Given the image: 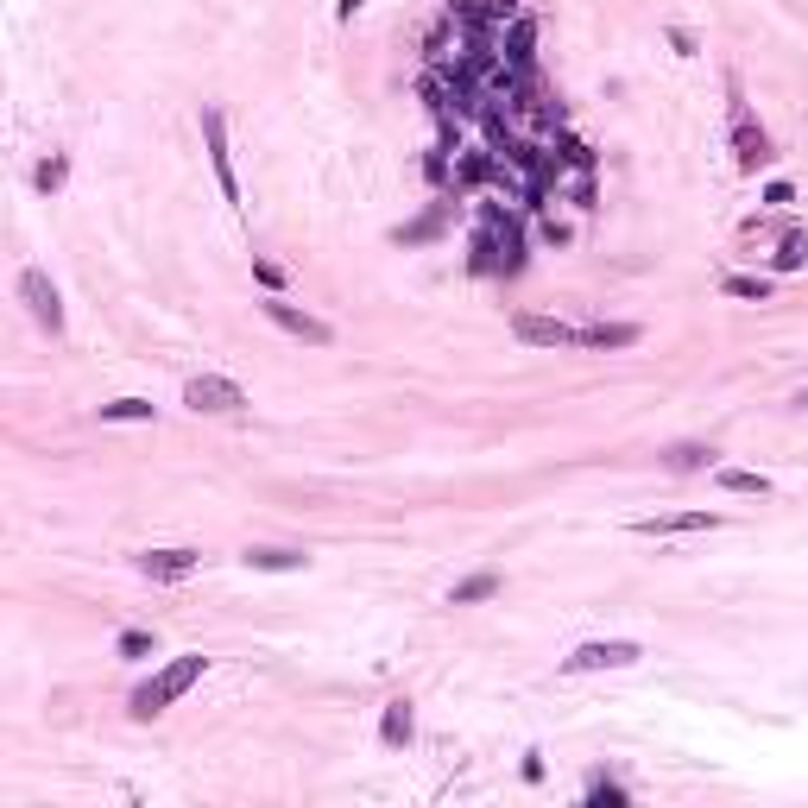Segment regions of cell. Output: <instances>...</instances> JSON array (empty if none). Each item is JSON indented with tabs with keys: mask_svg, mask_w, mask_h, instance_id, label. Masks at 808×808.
Wrapping results in <instances>:
<instances>
[{
	"mask_svg": "<svg viewBox=\"0 0 808 808\" xmlns=\"http://www.w3.org/2000/svg\"><path fill=\"white\" fill-rule=\"evenodd\" d=\"M449 26L455 51L449 38H436L430 51L455 57V76L430 70V83H423L430 114L442 120V146L430 171L442 190L499 184L505 196H518V215H531L562 190V165L594 171V152L562 133V108L543 95L531 70L537 19L518 13L505 26V0H487L480 13L468 0H455Z\"/></svg>",
	"mask_w": 808,
	"mask_h": 808,
	"instance_id": "1",
	"label": "cell"
},
{
	"mask_svg": "<svg viewBox=\"0 0 808 808\" xmlns=\"http://www.w3.org/2000/svg\"><path fill=\"white\" fill-rule=\"evenodd\" d=\"M202 676H209V657H202V651H190V657H171V663H165V670H158L152 682H139V689H133L127 714H133V720H152V714H165V707H171L177 695H190Z\"/></svg>",
	"mask_w": 808,
	"mask_h": 808,
	"instance_id": "2",
	"label": "cell"
},
{
	"mask_svg": "<svg viewBox=\"0 0 808 808\" xmlns=\"http://www.w3.org/2000/svg\"><path fill=\"white\" fill-rule=\"evenodd\" d=\"M726 127H733V158H739V171H764L771 165V133L758 127V114H752V101H745L739 89V76H726Z\"/></svg>",
	"mask_w": 808,
	"mask_h": 808,
	"instance_id": "3",
	"label": "cell"
},
{
	"mask_svg": "<svg viewBox=\"0 0 808 808\" xmlns=\"http://www.w3.org/2000/svg\"><path fill=\"white\" fill-rule=\"evenodd\" d=\"M184 404H190L196 417H234V411H247L253 398L240 392L234 379H221V373H196L190 386H184Z\"/></svg>",
	"mask_w": 808,
	"mask_h": 808,
	"instance_id": "4",
	"label": "cell"
},
{
	"mask_svg": "<svg viewBox=\"0 0 808 808\" xmlns=\"http://www.w3.org/2000/svg\"><path fill=\"white\" fill-rule=\"evenodd\" d=\"M202 146H209V165H215V184L221 196L240 209V177H234V152H228V120H221V108H202Z\"/></svg>",
	"mask_w": 808,
	"mask_h": 808,
	"instance_id": "5",
	"label": "cell"
},
{
	"mask_svg": "<svg viewBox=\"0 0 808 808\" xmlns=\"http://www.w3.org/2000/svg\"><path fill=\"white\" fill-rule=\"evenodd\" d=\"M644 651L632 638H594V644H581V651L562 657V670L569 676H588V670H625V663H638Z\"/></svg>",
	"mask_w": 808,
	"mask_h": 808,
	"instance_id": "6",
	"label": "cell"
},
{
	"mask_svg": "<svg viewBox=\"0 0 808 808\" xmlns=\"http://www.w3.org/2000/svg\"><path fill=\"white\" fill-rule=\"evenodd\" d=\"M259 310H266V316H272L285 335L310 341V348H329V341H335V329H329V322H322V316H310V310H297V303H285L278 291H266V303H259Z\"/></svg>",
	"mask_w": 808,
	"mask_h": 808,
	"instance_id": "7",
	"label": "cell"
},
{
	"mask_svg": "<svg viewBox=\"0 0 808 808\" xmlns=\"http://www.w3.org/2000/svg\"><path fill=\"white\" fill-rule=\"evenodd\" d=\"M19 297L32 303V322H38L45 335H64V303H57V285H51V278L38 272V266L19 272Z\"/></svg>",
	"mask_w": 808,
	"mask_h": 808,
	"instance_id": "8",
	"label": "cell"
},
{
	"mask_svg": "<svg viewBox=\"0 0 808 808\" xmlns=\"http://www.w3.org/2000/svg\"><path fill=\"white\" fill-rule=\"evenodd\" d=\"M512 335L524 341V348H581V329H575V322L531 316V310H518V316H512Z\"/></svg>",
	"mask_w": 808,
	"mask_h": 808,
	"instance_id": "9",
	"label": "cell"
},
{
	"mask_svg": "<svg viewBox=\"0 0 808 808\" xmlns=\"http://www.w3.org/2000/svg\"><path fill=\"white\" fill-rule=\"evenodd\" d=\"M133 569L152 575V581H190L202 569V550H139Z\"/></svg>",
	"mask_w": 808,
	"mask_h": 808,
	"instance_id": "10",
	"label": "cell"
},
{
	"mask_svg": "<svg viewBox=\"0 0 808 808\" xmlns=\"http://www.w3.org/2000/svg\"><path fill=\"white\" fill-rule=\"evenodd\" d=\"M720 512H663V518H638V537H682V531H714Z\"/></svg>",
	"mask_w": 808,
	"mask_h": 808,
	"instance_id": "11",
	"label": "cell"
},
{
	"mask_svg": "<svg viewBox=\"0 0 808 808\" xmlns=\"http://www.w3.org/2000/svg\"><path fill=\"white\" fill-rule=\"evenodd\" d=\"M411 733H417V714H411V701H386V714H379V739L392 745V752H404V745H411Z\"/></svg>",
	"mask_w": 808,
	"mask_h": 808,
	"instance_id": "12",
	"label": "cell"
},
{
	"mask_svg": "<svg viewBox=\"0 0 808 808\" xmlns=\"http://www.w3.org/2000/svg\"><path fill=\"white\" fill-rule=\"evenodd\" d=\"M240 562H247V569H266V575H278V569H310V556H303V550H272V543L247 550Z\"/></svg>",
	"mask_w": 808,
	"mask_h": 808,
	"instance_id": "13",
	"label": "cell"
},
{
	"mask_svg": "<svg viewBox=\"0 0 808 808\" xmlns=\"http://www.w3.org/2000/svg\"><path fill=\"white\" fill-rule=\"evenodd\" d=\"M720 493H739V499H771V480L752 474V468H720Z\"/></svg>",
	"mask_w": 808,
	"mask_h": 808,
	"instance_id": "14",
	"label": "cell"
},
{
	"mask_svg": "<svg viewBox=\"0 0 808 808\" xmlns=\"http://www.w3.org/2000/svg\"><path fill=\"white\" fill-rule=\"evenodd\" d=\"M638 329L632 322H594V329H581V348H632Z\"/></svg>",
	"mask_w": 808,
	"mask_h": 808,
	"instance_id": "15",
	"label": "cell"
},
{
	"mask_svg": "<svg viewBox=\"0 0 808 808\" xmlns=\"http://www.w3.org/2000/svg\"><path fill=\"white\" fill-rule=\"evenodd\" d=\"M64 184H70V158H64V152L38 158V171H32V190H38V196H57Z\"/></svg>",
	"mask_w": 808,
	"mask_h": 808,
	"instance_id": "16",
	"label": "cell"
},
{
	"mask_svg": "<svg viewBox=\"0 0 808 808\" xmlns=\"http://www.w3.org/2000/svg\"><path fill=\"white\" fill-rule=\"evenodd\" d=\"M771 266H777V272H802V266H808V234H802V228H790V234L777 240Z\"/></svg>",
	"mask_w": 808,
	"mask_h": 808,
	"instance_id": "17",
	"label": "cell"
},
{
	"mask_svg": "<svg viewBox=\"0 0 808 808\" xmlns=\"http://www.w3.org/2000/svg\"><path fill=\"white\" fill-rule=\"evenodd\" d=\"M493 594H499V575L487 569V575H468V581H455L449 606H480V600H493Z\"/></svg>",
	"mask_w": 808,
	"mask_h": 808,
	"instance_id": "18",
	"label": "cell"
},
{
	"mask_svg": "<svg viewBox=\"0 0 808 808\" xmlns=\"http://www.w3.org/2000/svg\"><path fill=\"white\" fill-rule=\"evenodd\" d=\"M720 291H726V297H745V303H771V278H758V272H733V278H720Z\"/></svg>",
	"mask_w": 808,
	"mask_h": 808,
	"instance_id": "19",
	"label": "cell"
},
{
	"mask_svg": "<svg viewBox=\"0 0 808 808\" xmlns=\"http://www.w3.org/2000/svg\"><path fill=\"white\" fill-rule=\"evenodd\" d=\"M101 423H152V398H114V404H101Z\"/></svg>",
	"mask_w": 808,
	"mask_h": 808,
	"instance_id": "20",
	"label": "cell"
},
{
	"mask_svg": "<svg viewBox=\"0 0 808 808\" xmlns=\"http://www.w3.org/2000/svg\"><path fill=\"white\" fill-rule=\"evenodd\" d=\"M663 461H670L676 474H695V468H714V449H701V442H682V449H670Z\"/></svg>",
	"mask_w": 808,
	"mask_h": 808,
	"instance_id": "21",
	"label": "cell"
},
{
	"mask_svg": "<svg viewBox=\"0 0 808 808\" xmlns=\"http://www.w3.org/2000/svg\"><path fill=\"white\" fill-rule=\"evenodd\" d=\"M790 228H796V221H771V215H752V221L739 228V240H783Z\"/></svg>",
	"mask_w": 808,
	"mask_h": 808,
	"instance_id": "22",
	"label": "cell"
},
{
	"mask_svg": "<svg viewBox=\"0 0 808 808\" xmlns=\"http://www.w3.org/2000/svg\"><path fill=\"white\" fill-rule=\"evenodd\" d=\"M114 651H120V657H152V651H158V638H152V632H120Z\"/></svg>",
	"mask_w": 808,
	"mask_h": 808,
	"instance_id": "23",
	"label": "cell"
},
{
	"mask_svg": "<svg viewBox=\"0 0 808 808\" xmlns=\"http://www.w3.org/2000/svg\"><path fill=\"white\" fill-rule=\"evenodd\" d=\"M253 278H259V285H266V291H285V272H278V266H272L266 253H253Z\"/></svg>",
	"mask_w": 808,
	"mask_h": 808,
	"instance_id": "24",
	"label": "cell"
},
{
	"mask_svg": "<svg viewBox=\"0 0 808 808\" xmlns=\"http://www.w3.org/2000/svg\"><path fill=\"white\" fill-rule=\"evenodd\" d=\"M588 802H613V808H619L625 790H619V783H606V777H594V783H588Z\"/></svg>",
	"mask_w": 808,
	"mask_h": 808,
	"instance_id": "25",
	"label": "cell"
},
{
	"mask_svg": "<svg viewBox=\"0 0 808 808\" xmlns=\"http://www.w3.org/2000/svg\"><path fill=\"white\" fill-rule=\"evenodd\" d=\"M764 202H771V209H783V202H796V190H790V184H771V190H764Z\"/></svg>",
	"mask_w": 808,
	"mask_h": 808,
	"instance_id": "26",
	"label": "cell"
},
{
	"mask_svg": "<svg viewBox=\"0 0 808 808\" xmlns=\"http://www.w3.org/2000/svg\"><path fill=\"white\" fill-rule=\"evenodd\" d=\"M360 7H367V0H335V13H341V19H354Z\"/></svg>",
	"mask_w": 808,
	"mask_h": 808,
	"instance_id": "27",
	"label": "cell"
}]
</instances>
